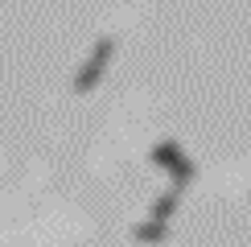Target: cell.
<instances>
[{
    "label": "cell",
    "mask_w": 251,
    "mask_h": 247,
    "mask_svg": "<svg viewBox=\"0 0 251 247\" xmlns=\"http://www.w3.org/2000/svg\"><path fill=\"white\" fill-rule=\"evenodd\" d=\"M136 239H140V243H161V239H165V226H161V222L136 226Z\"/></svg>",
    "instance_id": "1"
},
{
    "label": "cell",
    "mask_w": 251,
    "mask_h": 247,
    "mask_svg": "<svg viewBox=\"0 0 251 247\" xmlns=\"http://www.w3.org/2000/svg\"><path fill=\"white\" fill-rule=\"evenodd\" d=\"M173 206H177V198H173V194H165V198H161V202L152 206V214H156V222H165V219H169V214H173Z\"/></svg>",
    "instance_id": "2"
}]
</instances>
